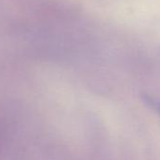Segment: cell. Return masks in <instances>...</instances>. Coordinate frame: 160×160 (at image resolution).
I'll use <instances>...</instances> for the list:
<instances>
[{
  "label": "cell",
  "instance_id": "1",
  "mask_svg": "<svg viewBox=\"0 0 160 160\" xmlns=\"http://www.w3.org/2000/svg\"><path fill=\"white\" fill-rule=\"evenodd\" d=\"M144 101L146 102L147 105H149L152 108H153L160 115V102L159 101H157L153 98H151L149 96H145Z\"/></svg>",
  "mask_w": 160,
  "mask_h": 160
}]
</instances>
